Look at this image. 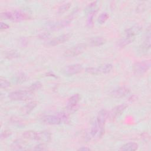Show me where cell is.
<instances>
[{
	"instance_id": "cell-5",
	"label": "cell",
	"mask_w": 151,
	"mask_h": 151,
	"mask_svg": "<svg viewBox=\"0 0 151 151\" xmlns=\"http://www.w3.org/2000/svg\"><path fill=\"white\" fill-rule=\"evenodd\" d=\"M86 44L84 43L78 44L65 50L64 52V55L66 57H76L83 53L86 50Z\"/></svg>"
},
{
	"instance_id": "cell-15",
	"label": "cell",
	"mask_w": 151,
	"mask_h": 151,
	"mask_svg": "<svg viewBox=\"0 0 151 151\" xmlns=\"http://www.w3.org/2000/svg\"><path fill=\"white\" fill-rule=\"evenodd\" d=\"M80 100V96L79 94H74L71 96L68 100L67 103V108L68 110L73 109Z\"/></svg>"
},
{
	"instance_id": "cell-27",
	"label": "cell",
	"mask_w": 151,
	"mask_h": 151,
	"mask_svg": "<svg viewBox=\"0 0 151 151\" xmlns=\"http://www.w3.org/2000/svg\"><path fill=\"white\" fill-rule=\"evenodd\" d=\"M71 6V3L67 2L60 5L58 9V13L59 14H62L66 12Z\"/></svg>"
},
{
	"instance_id": "cell-8",
	"label": "cell",
	"mask_w": 151,
	"mask_h": 151,
	"mask_svg": "<svg viewBox=\"0 0 151 151\" xmlns=\"http://www.w3.org/2000/svg\"><path fill=\"white\" fill-rule=\"evenodd\" d=\"M76 14V11H75L74 12H73L71 14V15H70L67 18H65L64 19L58 21L57 22L51 24L50 25V28L52 29H61L65 27H67L68 25L70 24V23L73 19L74 15Z\"/></svg>"
},
{
	"instance_id": "cell-23",
	"label": "cell",
	"mask_w": 151,
	"mask_h": 151,
	"mask_svg": "<svg viewBox=\"0 0 151 151\" xmlns=\"http://www.w3.org/2000/svg\"><path fill=\"white\" fill-rule=\"evenodd\" d=\"M37 132L33 131V130H28V131H25L22 134V136L24 138H25L27 139L36 140H37Z\"/></svg>"
},
{
	"instance_id": "cell-3",
	"label": "cell",
	"mask_w": 151,
	"mask_h": 151,
	"mask_svg": "<svg viewBox=\"0 0 151 151\" xmlns=\"http://www.w3.org/2000/svg\"><path fill=\"white\" fill-rule=\"evenodd\" d=\"M109 116V113L106 110H101L96 119V120L99 126V131L98 133V137H101L104 133V124L107 117Z\"/></svg>"
},
{
	"instance_id": "cell-24",
	"label": "cell",
	"mask_w": 151,
	"mask_h": 151,
	"mask_svg": "<svg viewBox=\"0 0 151 151\" xmlns=\"http://www.w3.org/2000/svg\"><path fill=\"white\" fill-rule=\"evenodd\" d=\"M97 12V10L91 11L87 14V25L88 27H91L93 25V21L94 17L95 16L96 13Z\"/></svg>"
},
{
	"instance_id": "cell-34",
	"label": "cell",
	"mask_w": 151,
	"mask_h": 151,
	"mask_svg": "<svg viewBox=\"0 0 151 151\" xmlns=\"http://www.w3.org/2000/svg\"><path fill=\"white\" fill-rule=\"evenodd\" d=\"M9 26L8 24L5 23V22H1V24H0V28L1 30H5V29H7L8 28H9Z\"/></svg>"
},
{
	"instance_id": "cell-11",
	"label": "cell",
	"mask_w": 151,
	"mask_h": 151,
	"mask_svg": "<svg viewBox=\"0 0 151 151\" xmlns=\"http://www.w3.org/2000/svg\"><path fill=\"white\" fill-rule=\"evenodd\" d=\"M70 38V35L68 34H63L59 35L58 37H54V38L50 40L47 43V45L48 46H55L60 44H63L64 42L67 41Z\"/></svg>"
},
{
	"instance_id": "cell-25",
	"label": "cell",
	"mask_w": 151,
	"mask_h": 151,
	"mask_svg": "<svg viewBox=\"0 0 151 151\" xmlns=\"http://www.w3.org/2000/svg\"><path fill=\"white\" fill-rule=\"evenodd\" d=\"M99 131V126L97 124V123L96 120H95L94 122H93L91 127V130H90V134L92 137H95L96 135H98Z\"/></svg>"
},
{
	"instance_id": "cell-19",
	"label": "cell",
	"mask_w": 151,
	"mask_h": 151,
	"mask_svg": "<svg viewBox=\"0 0 151 151\" xmlns=\"http://www.w3.org/2000/svg\"><path fill=\"white\" fill-rule=\"evenodd\" d=\"M139 145L135 142H129L122 145L119 150L124 151H134L138 149Z\"/></svg>"
},
{
	"instance_id": "cell-7",
	"label": "cell",
	"mask_w": 151,
	"mask_h": 151,
	"mask_svg": "<svg viewBox=\"0 0 151 151\" xmlns=\"http://www.w3.org/2000/svg\"><path fill=\"white\" fill-rule=\"evenodd\" d=\"M113 69L111 64H105L99 67H88L86 68V72L93 75L101 74H107L110 73Z\"/></svg>"
},
{
	"instance_id": "cell-2",
	"label": "cell",
	"mask_w": 151,
	"mask_h": 151,
	"mask_svg": "<svg viewBox=\"0 0 151 151\" xmlns=\"http://www.w3.org/2000/svg\"><path fill=\"white\" fill-rule=\"evenodd\" d=\"M1 18L4 19H9L14 21L26 20L29 18V15L21 11H12L4 12L1 14Z\"/></svg>"
},
{
	"instance_id": "cell-9",
	"label": "cell",
	"mask_w": 151,
	"mask_h": 151,
	"mask_svg": "<svg viewBox=\"0 0 151 151\" xmlns=\"http://www.w3.org/2000/svg\"><path fill=\"white\" fill-rule=\"evenodd\" d=\"M130 93V89L127 86H120L114 89L110 93V96L112 97L120 99L127 96Z\"/></svg>"
},
{
	"instance_id": "cell-14",
	"label": "cell",
	"mask_w": 151,
	"mask_h": 151,
	"mask_svg": "<svg viewBox=\"0 0 151 151\" xmlns=\"http://www.w3.org/2000/svg\"><path fill=\"white\" fill-rule=\"evenodd\" d=\"M150 48V27H149L147 29V31H146V34L144 39V41L140 47V50L142 52L146 53L149 51Z\"/></svg>"
},
{
	"instance_id": "cell-31",
	"label": "cell",
	"mask_w": 151,
	"mask_h": 151,
	"mask_svg": "<svg viewBox=\"0 0 151 151\" xmlns=\"http://www.w3.org/2000/svg\"><path fill=\"white\" fill-rule=\"evenodd\" d=\"M47 148L46 147V146L44 143H40L36 146H35L32 150H47Z\"/></svg>"
},
{
	"instance_id": "cell-6",
	"label": "cell",
	"mask_w": 151,
	"mask_h": 151,
	"mask_svg": "<svg viewBox=\"0 0 151 151\" xmlns=\"http://www.w3.org/2000/svg\"><path fill=\"white\" fill-rule=\"evenodd\" d=\"M150 67V61H142L134 63L133 67V73L137 76H141L146 73Z\"/></svg>"
},
{
	"instance_id": "cell-29",
	"label": "cell",
	"mask_w": 151,
	"mask_h": 151,
	"mask_svg": "<svg viewBox=\"0 0 151 151\" xmlns=\"http://www.w3.org/2000/svg\"><path fill=\"white\" fill-rule=\"evenodd\" d=\"M96 3H97V2L95 1V2H93L90 3V4H88L86 8V12L87 14H88L91 11L97 10L96 9V6H97Z\"/></svg>"
},
{
	"instance_id": "cell-22",
	"label": "cell",
	"mask_w": 151,
	"mask_h": 151,
	"mask_svg": "<svg viewBox=\"0 0 151 151\" xmlns=\"http://www.w3.org/2000/svg\"><path fill=\"white\" fill-rule=\"evenodd\" d=\"M27 79V76L24 73H18L14 76V81L17 84H20L25 82Z\"/></svg>"
},
{
	"instance_id": "cell-13",
	"label": "cell",
	"mask_w": 151,
	"mask_h": 151,
	"mask_svg": "<svg viewBox=\"0 0 151 151\" xmlns=\"http://www.w3.org/2000/svg\"><path fill=\"white\" fill-rule=\"evenodd\" d=\"M127 107V105L126 103H123L114 107L110 111V114H109L110 119L114 120L117 117L120 116L126 110Z\"/></svg>"
},
{
	"instance_id": "cell-4",
	"label": "cell",
	"mask_w": 151,
	"mask_h": 151,
	"mask_svg": "<svg viewBox=\"0 0 151 151\" xmlns=\"http://www.w3.org/2000/svg\"><path fill=\"white\" fill-rule=\"evenodd\" d=\"M32 94L28 89V90H17L11 92L8 97L14 101H24L29 99Z\"/></svg>"
},
{
	"instance_id": "cell-10",
	"label": "cell",
	"mask_w": 151,
	"mask_h": 151,
	"mask_svg": "<svg viewBox=\"0 0 151 151\" xmlns=\"http://www.w3.org/2000/svg\"><path fill=\"white\" fill-rule=\"evenodd\" d=\"M83 70L82 65L80 64H73L66 66L63 69V73L65 75L70 76L80 73Z\"/></svg>"
},
{
	"instance_id": "cell-28",
	"label": "cell",
	"mask_w": 151,
	"mask_h": 151,
	"mask_svg": "<svg viewBox=\"0 0 151 151\" xmlns=\"http://www.w3.org/2000/svg\"><path fill=\"white\" fill-rule=\"evenodd\" d=\"M42 87V84L40 81H37L31 85V86L29 87L28 90L34 93L35 91L40 90Z\"/></svg>"
},
{
	"instance_id": "cell-26",
	"label": "cell",
	"mask_w": 151,
	"mask_h": 151,
	"mask_svg": "<svg viewBox=\"0 0 151 151\" xmlns=\"http://www.w3.org/2000/svg\"><path fill=\"white\" fill-rule=\"evenodd\" d=\"M109 14L107 12H102L101 14H100V15L99 16L97 21H98L99 24H103L109 19Z\"/></svg>"
},
{
	"instance_id": "cell-33",
	"label": "cell",
	"mask_w": 151,
	"mask_h": 151,
	"mask_svg": "<svg viewBox=\"0 0 151 151\" xmlns=\"http://www.w3.org/2000/svg\"><path fill=\"white\" fill-rule=\"evenodd\" d=\"M11 134V132L8 130H5L4 132L1 133V139H5L8 137Z\"/></svg>"
},
{
	"instance_id": "cell-18",
	"label": "cell",
	"mask_w": 151,
	"mask_h": 151,
	"mask_svg": "<svg viewBox=\"0 0 151 151\" xmlns=\"http://www.w3.org/2000/svg\"><path fill=\"white\" fill-rule=\"evenodd\" d=\"M26 146L25 143L20 140L17 139L13 142L11 145V149L12 150H22L26 149Z\"/></svg>"
},
{
	"instance_id": "cell-20",
	"label": "cell",
	"mask_w": 151,
	"mask_h": 151,
	"mask_svg": "<svg viewBox=\"0 0 151 151\" xmlns=\"http://www.w3.org/2000/svg\"><path fill=\"white\" fill-rule=\"evenodd\" d=\"M37 106V102L35 101H30L28 103H27L22 109V113H24L25 114H29L30 112H31Z\"/></svg>"
},
{
	"instance_id": "cell-1",
	"label": "cell",
	"mask_w": 151,
	"mask_h": 151,
	"mask_svg": "<svg viewBox=\"0 0 151 151\" xmlns=\"http://www.w3.org/2000/svg\"><path fill=\"white\" fill-rule=\"evenodd\" d=\"M68 116L65 113H59L55 115H45L41 118V122L46 124L58 125L67 122Z\"/></svg>"
},
{
	"instance_id": "cell-21",
	"label": "cell",
	"mask_w": 151,
	"mask_h": 151,
	"mask_svg": "<svg viewBox=\"0 0 151 151\" xmlns=\"http://www.w3.org/2000/svg\"><path fill=\"white\" fill-rule=\"evenodd\" d=\"M135 38L134 37H127L124 36V37L122 38L118 42V45L121 47H124L126 45H129L131 42H132L134 40Z\"/></svg>"
},
{
	"instance_id": "cell-17",
	"label": "cell",
	"mask_w": 151,
	"mask_h": 151,
	"mask_svg": "<svg viewBox=\"0 0 151 151\" xmlns=\"http://www.w3.org/2000/svg\"><path fill=\"white\" fill-rule=\"evenodd\" d=\"M106 40L102 37H91L88 40V43L91 46H100L105 44Z\"/></svg>"
},
{
	"instance_id": "cell-35",
	"label": "cell",
	"mask_w": 151,
	"mask_h": 151,
	"mask_svg": "<svg viewBox=\"0 0 151 151\" xmlns=\"http://www.w3.org/2000/svg\"><path fill=\"white\" fill-rule=\"evenodd\" d=\"M78 150H90V149L89 147H87L82 146V147H80Z\"/></svg>"
},
{
	"instance_id": "cell-30",
	"label": "cell",
	"mask_w": 151,
	"mask_h": 151,
	"mask_svg": "<svg viewBox=\"0 0 151 151\" xmlns=\"http://www.w3.org/2000/svg\"><path fill=\"white\" fill-rule=\"evenodd\" d=\"M0 86H1V88H5H5H7L10 87L11 83L7 80H6L5 78H1V80H0Z\"/></svg>"
},
{
	"instance_id": "cell-16",
	"label": "cell",
	"mask_w": 151,
	"mask_h": 151,
	"mask_svg": "<svg viewBox=\"0 0 151 151\" xmlns=\"http://www.w3.org/2000/svg\"><path fill=\"white\" fill-rule=\"evenodd\" d=\"M51 140V133L48 131L37 132V141H41L43 143H48Z\"/></svg>"
},
{
	"instance_id": "cell-12",
	"label": "cell",
	"mask_w": 151,
	"mask_h": 151,
	"mask_svg": "<svg viewBox=\"0 0 151 151\" xmlns=\"http://www.w3.org/2000/svg\"><path fill=\"white\" fill-rule=\"evenodd\" d=\"M142 29V27L139 24H135L127 28L124 31V36L134 37L140 33Z\"/></svg>"
},
{
	"instance_id": "cell-32",
	"label": "cell",
	"mask_w": 151,
	"mask_h": 151,
	"mask_svg": "<svg viewBox=\"0 0 151 151\" xmlns=\"http://www.w3.org/2000/svg\"><path fill=\"white\" fill-rule=\"evenodd\" d=\"M6 56L8 58H15V57H17L18 56V54L15 51H9V52H7Z\"/></svg>"
}]
</instances>
